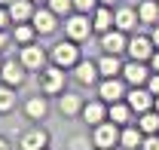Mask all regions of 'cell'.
I'll use <instances>...</instances> for the list:
<instances>
[{
	"mask_svg": "<svg viewBox=\"0 0 159 150\" xmlns=\"http://www.w3.org/2000/svg\"><path fill=\"white\" fill-rule=\"evenodd\" d=\"M9 25H12V19H9V9L0 3V31H9Z\"/></svg>",
	"mask_w": 159,
	"mask_h": 150,
	"instance_id": "obj_31",
	"label": "cell"
},
{
	"mask_svg": "<svg viewBox=\"0 0 159 150\" xmlns=\"http://www.w3.org/2000/svg\"><path fill=\"white\" fill-rule=\"evenodd\" d=\"M0 150H9V141L6 138H0Z\"/></svg>",
	"mask_w": 159,
	"mask_h": 150,
	"instance_id": "obj_37",
	"label": "cell"
},
{
	"mask_svg": "<svg viewBox=\"0 0 159 150\" xmlns=\"http://www.w3.org/2000/svg\"><path fill=\"white\" fill-rule=\"evenodd\" d=\"M34 3H37V6H43V3H49V0H34Z\"/></svg>",
	"mask_w": 159,
	"mask_h": 150,
	"instance_id": "obj_39",
	"label": "cell"
},
{
	"mask_svg": "<svg viewBox=\"0 0 159 150\" xmlns=\"http://www.w3.org/2000/svg\"><path fill=\"white\" fill-rule=\"evenodd\" d=\"M19 61L28 68V71H37V74H40V71L49 64V52H46L43 46H37V43H28V46H21Z\"/></svg>",
	"mask_w": 159,
	"mask_h": 150,
	"instance_id": "obj_5",
	"label": "cell"
},
{
	"mask_svg": "<svg viewBox=\"0 0 159 150\" xmlns=\"http://www.w3.org/2000/svg\"><path fill=\"white\" fill-rule=\"evenodd\" d=\"M0 80H3L6 86L19 89V86H25V80H28V68H25L21 61H3V68H0Z\"/></svg>",
	"mask_w": 159,
	"mask_h": 150,
	"instance_id": "obj_11",
	"label": "cell"
},
{
	"mask_svg": "<svg viewBox=\"0 0 159 150\" xmlns=\"http://www.w3.org/2000/svg\"><path fill=\"white\" fill-rule=\"evenodd\" d=\"M89 34H95L92 16H86V12H70V16L64 19V37L67 40L83 43V40H89Z\"/></svg>",
	"mask_w": 159,
	"mask_h": 150,
	"instance_id": "obj_2",
	"label": "cell"
},
{
	"mask_svg": "<svg viewBox=\"0 0 159 150\" xmlns=\"http://www.w3.org/2000/svg\"><path fill=\"white\" fill-rule=\"evenodd\" d=\"M70 150H89V141L86 138H70Z\"/></svg>",
	"mask_w": 159,
	"mask_h": 150,
	"instance_id": "obj_32",
	"label": "cell"
},
{
	"mask_svg": "<svg viewBox=\"0 0 159 150\" xmlns=\"http://www.w3.org/2000/svg\"><path fill=\"white\" fill-rule=\"evenodd\" d=\"M122 68H125V64H122V58H119V55H107V52H104V55L98 58L101 80H107V77H122Z\"/></svg>",
	"mask_w": 159,
	"mask_h": 150,
	"instance_id": "obj_20",
	"label": "cell"
},
{
	"mask_svg": "<svg viewBox=\"0 0 159 150\" xmlns=\"http://www.w3.org/2000/svg\"><path fill=\"white\" fill-rule=\"evenodd\" d=\"M98 6H101L98 0H74V12H86V16H92Z\"/></svg>",
	"mask_w": 159,
	"mask_h": 150,
	"instance_id": "obj_29",
	"label": "cell"
},
{
	"mask_svg": "<svg viewBox=\"0 0 159 150\" xmlns=\"http://www.w3.org/2000/svg\"><path fill=\"white\" fill-rule=\"evenodd\" d=\"M141 150H159V135H144Z\"/></svg>",
	"mask_w": 159,
	"mask_h": 150,
	"instance_id": "obj_30",
	"label": "cell"
},
{
	"mask_svg": "<svg viewBox=\"0 0 159 150\" xmlns=\"http://www.w3.org/2000/svg\"><path fill=\"white\" fill-rule=\"evenodd\" d=\"M156 52V46H153V40L150 34L144 37V34H135V37H129V49H125V55L132 58V61H150Z\"/></svg>",
	"mask_w": 159,
	"mask_h": 150,
	"instance_id": "obj_7",
	"label": "cell"
},
{
	"mask_svg": "<svg viewBox=\"0 0 159 150\" xmlns=\"http://www.w3.org/2000/svg\"><path fill=\"white\" fill-rule=\"evenodd\" d=\"M92 144H95L98 150H110L113 144H119V126H116V123H110V120L98 123L95 132H92Z\"/></svg>",
	"mask_w": 159,
	"mask_h": 150,
	"instance_id": "obj_6",
	"label": "cell"
},
{
	"mask_svg": "<svg viewBox=\"0 0 159 150\" xmlns=\"http://www.w3.org/2000/svg\"><path fill=\"white\" fill-rule=\"evenodd\" d=\"M138 129L144 135H159V110L156 107L147 113H138Z\"/></svg>",
	"mask_w": 159,
	"mask_h": 150,
	"instance_id": "obj_26",
	"label": "cell"
},
{
	"mask_svg": "<svg viewBox=\"0 0 159 150\" xmlns=\"http://www.w3.org/2000/svg\"><path fill=\"white\" fill-rule=\"evenodd\" d=\"M132 107H129V101H116V104H107V120L110 123H116V126H129L132 123Z\"/></svg>",
	"mask_w": 159,
	"mask_h": 150,
	"instance_id": "obj_21",
	"label": "cell"
},
{
	"mask_svg": "<svg viewBox=\"0 0 159 150\" xmlns=\"http://www.w3.org/2000/svg\"><path fill=\"white\" fill-rule=\"evenodd\" d=\"M83 120H86L89 126H98V123H104V120H107V104H104L101 98H95V101H86V104H83Z\"/></svg>",
	"mask_w": 159,
	"mask_h": 150,
	"instance_id": "obj_16",
	"label": "cell"
},
{
	"mask_svg": "<svg viewBox=\"0 0 159 150\" xmlns=\"http://www.w3.org/2000/svg\"><path fill=\"white\" fill-rule=\"evenodd\" d=\"M147 64H150V71H153V74H159V49L153 52V58H150Z\"/></svg>",
	"mask_w": 159,
	"mask_h": 150,
	"instance_id": "obj_34",
	"label": "cell"
},
{
	"mask_svg": "<svg viewBox=\"0 0 159 150\" xmlns=\"http://www.w3.org/2000/svg\"><path fill=\"white\" fill-rule=\"evenodd\" d=\"M0 3H3V6H9V3H12V0H0Z\"/></svg>",
	"mask_w": 159,
	"mask_h": 150,
	"instance_id": "obj_40",
	"label": "cell"
},
{
	"mask_svg": "<svg viewBox=\"0 0 159 150\" xmlns=\"http://www.w3.org/2000/svg\"><path fill=\"white\" fill-rule=\"evenodd\" d=\"M147 89L153 95H159V74H150V80H147Z\"/></svg>",
	"mask_w": 159,
	"mask_h": 150,
	"instance_id": "obj_33",
	"label": "cell"
},
{
	"mask_svg": "<svg viewBox=\"0 0 159 150\" xmlns=\"http://www.w3.org/2000/svg\"><path fill=\"white\" fill-rule=\"evenodd\" d=\"M9 46V31H0V52Z\"/></svg>",
	"mask_w": 159,
	"mask_h": 150,
	"instance_id": "obj_36",
	"label": "cell"
},
{
	"mask_svg": "<svg viewBox=\"0 0 159 150\" xmlns=\"http://www.w3.org/2000/svg\"><path fill=\"white\" fill-rule=\"evenodd\" d=\"M83 98L80 95H74V92H61L58 95V110L64 113V116H77V113H83Z\"/></svg>",
	"mask_w": 159,
	"mask_h": 150,
	"instance_id": "obj_22",
	"label": "cell"
},
{
	"mask_svg": "<svg viewBox=\"0 0 159 150\" xmlns=\"http://www.w3.org/2000/svg\"><path fill=\"white\" fill-rule=\"evenodd\" d=\"M125 86H129V83H125L122 77H107V80H101V83H98V98L104 101V104L125 101V95H129Z\"/></svg>",
	"mask_w": 159,
	"mask_h": 150,
	"instance_id": "obj_4",
	"label": "cell"
},
{
	"mask_svg": "<svg viewBox=\"0 0 159 150\" xmlns=\"http://www.w3.org/2000/svg\"><path fill=\"white\" fill-rule=\"evenodd\" d=\"M0 68H3V58H0Z\"/></svg>",
	"mask_w": 159,
	"mask_h": 150,
	"instance_id": "obj_42",
	"label": "cell"
},
{
	"mask_svg": "<svg viewBox=\"0 0 159 150\" xmlns=\"http://www.w3.org/2000/svg\"><path fill=\"white\" fill-rule=\"evenodd\" d=\"M40 92L43 95H61L64 92V68L46 64L40 71Z\"/></svg>",
	"mask_w": 159,
	"mask_h": 150,
	"instance_id": "obj_3",
	"label": "cell"
},
{
	"mask_svg": "<svg viewBox=\"0 0 159 150\" xmlns=\"http://www.w3.org/2000/svg\"><path fill=\"white\" fill-rule=\"evenodd\" d=\"M150 40H153V46L159 49V25H153V28H150Z\"/></svg>",
	"mask_w": 159,
	"mask_h": 150,
	"instance_id": "obj_35",
	"label": "cell"
},
{
	"mask_svg": "<svg viewBox=\"0 0 159 150\" xmlns=\"http://www.w3.org/2000/svg\"><path fill=\"white\" fill-rule=\"evenodd\" d=\"M141 25V19H138V9H132V6H116L113 9V28L116 31H135Z\"/></svg>",
	"mask_w": 159,
	"mask_h": 150,
	"instance_id": "obj_13",
	"label": "cell"
},
{
	"mask_svg": "<svg viewBox=\"0 0 159 150\" xmlns=\"http://www.w3.org/2000/svg\"><path fill=\"white\" fill-rule=\"evenodd\" d=\"M98 77H101V71H98V61H80L77 68H74V80H77L80 86H95L98 83Z\"/></svg>",
	"mask_w": 159,
	"mask_h": 150,
	"instance_id": "obj_14",
	"label": "cell"
},
{
	"mask_svg": "<svg viewBox=\"0 0 159 150\" xmlns=\"http://www.w3.org/2000/svg\"><path fill=\"white\" fill-rule=\"evenodd\" d=\"M46 6H49V9H52L58 19H67V16L74 12V0H49Z\"/></svg>",
	"mask_w": 159,
	"mask_h": 150,
	"instance_id": "obj_28",
	"label": "cell"
},
{
	"mask_svg": "<svg viewBox=\"0 0 159 150\" xmlns=\"http://www.w3.org/2000/svg\"><path fill=\"white\" fill-rule=\"evenodd\" d=\"M19 147L21 150H46V147H49V135H46L43 129H31V132L21 135Z\"/></svg>",
	"mask_w": 159,
	"mask_h": 150,
	"instance_id": "obj_17",
	"label": "cell"
},
{
	"mask_svg": "<svg viewBox=\"0 0 159 150\" xmlns=\"http://www.w3.org/2000/svg\"><path fill=\"white\" fill-rule=\"evenodd\" d=\"M37 28L31 25V21H19V25H12V40L19 43V46H28V43H37Z\"/></svg>",
	"mask_w": 159,
	"mask_h": 150,
	"instance_id": "obj_23",
	"label": "cell"
},
{
	"mask_svg": "<svg viewBox=\"0 0 159 150\" xmlns=\"http://www.w3.org/2000/svg\"><path fill=\"white\" fill-rule=\"evenodd\" d=\"M138 19L144 25H159V0H141L138 3Z\"/></svg>",
	"mask_w": 159,
	"mask_h": 150,
	"instance_id": "obj_24",
	"label": "cell"
},
{
	"mask_svg": "<svg viewBox=\"0 0 159 150\" xmlns=\"http://www.w3.org/2000/svg\"><path fill=\"white\" fill-rule=\"evenodd\" d=\"M119 144L125 150H138L141 144H144V132H141L138 126H125V129L119 132Z\"/></svg>",
	"mask_w": 159,
	"mask_h": 150,
	"instance_id": "obj_25",
	"label": "cell"
},
{
	"mask_svg": "<svg viewBox=\"0 0 159 150\" xmlns=\"http://www.w3.org/2000/svg\"><path fill=\"white\" fill-rule=\"evenodd\" d=\"M12 107H16V89L0 83V113H9Z\"/></svg>",
	"mask_w": 159,
	"mask_h": 150,
	"instance_id": "obj_27",
	"label": "cell"
},
{
	"mask_svg": "<svg viewBox=\"0 0 159 150\" xmlns=\"http://www.w3.org/2000/svg\"><path fill=\"white\" fill-rule=\"evenodd\" d=\"M25 113H28V120H46V113H49V101H46V95H31L28 101H25Z\"/></svg>",
	"mask_w": 159,
	"mask_h": 150,
	"instance_id": "obj_19",
	"label": "cell"
},
{
	"mask_svg": "<svg viewBox=\"0 0 159 150\" xmlns=\"http://www.w3.org/2000/svg\"><path fill=\"white\" fill-rule=\"evenodd\" d=\"M101 49L107 52V55H122L125 49H129V37H125V31H107V34H101Z\"/></svg>",
	"mask_w": 159,
	"mask_h": 150,
	"instance_id": "obj_12",
	"label": "cell"
},
{
	"mask_svg": "<svg viewBox=\"0 0 159 150\" xmlns=\"http://www.w3.org/2000/svg\"><path fill=\"white\" fill-rule=\"evenodd\" d=\"M153 107H156V110H159V95H156V104H153Z\"/></svg>",
	"mask_w": 159,
	"mask_h": 150,
	"instance_id": "obj_41",
	"label": "cell"
},
{
	"mask_svg": "<svg viewBox=\"0 0 159 150\" xmlns=\"http://www.w3.org/2000/svg\"><path fill=\"white\" fill-rule=\"evenodd\" d=\"M46 150H49V147H46Z\"/></svg>",
	"mask_w": 159,
	"mask_h": 150,
	"instance_id": "obj_43",
	"label": "cell"
},
{
	"mask_svg": "<svg viewBox=\"0 0 159 150\" xmlns=\"http://www.w3.org/2000/svg\"><path fill=\"white\" fill-rule=\"evenodd\" d=\"M31 25L37 28L40 37H49V34H55V31H58V16H55L49 6H37V9H34V19H31Z\"/></svg>",
	"mask_w": 159,
	"mask_h": 150,
	"instance_id": "obj_9",
	"label": "cell"
},
{
	"mask_svg": "<svg viewBox=\"0 0 159 150\" xmlns=\"http://www.w3.org/2000/svg\"><path fill=\"white\" fill-rule=\"evenodd\" d=\"M150 64L147 61H125V68H122V80L129 83V86H147V80H150Z\"/></svg>",
	"mask_w": 159,
	"mask_h": 150,
	"instance_id": "obj_10",
	"label": "cell"
},
{
	"mask_svg": "<svg viewBox=\"0 0 159 150\" xmlns=\"http://www.w3.org/2000/svg\"><path fill=\"white\" fill-rule=\"evenodd\" d=\"M125 101H129V107H132L135 113H147V110H153L156 95L150 92L147 86H132V89H129V95H125Z\"/></svg>",
	"mask_w": 159,
	"mask_h": 150,
	"instance_id": "obj_8",
	"label": "cell"
},
{
	"mask_svg": "<svg viewBox=\"0 0 159 150\" xmlns=\"http://www.w3.org/2000/svg\"><path fill=\"white\" fill-rule=\"evenodd\" d=\"M101 6H113V3H116V0H98Z\"/></svg>",
	"mask_w": 159,
	"mask_h": 150,
	"instance_id": "obj_38",
	"label": "cell"
},
{
	"mask_svg": "<svg viewBox=\"0 0 159 150\" xmlns=\"http://www.w3.org/2000/svg\"><path fill=\"white\" fill-rule=\"evenodd\" d=\"M92 28H95V34L113 31V6H98L92 12Z\"/></svg>",
	"mask_w": 159,
	"mask_h": 150,
	"instance_id": "obj_18",
	"label": "cell"
},
{
	"mask_svg": "<svg viewBox=\"0 0 159 150\" xmlns=\"http://www.w3.org/2000/svg\"><path fill=\"white\" fill-rule=\"evenodd\" d=\"M6 9H9V19H12V25H19V21H31V19H34V9H37V3H34V0H12Z\"/></svg>",
	"mask_w": 159,
	"mask_h": 150,
	"instance_id": "obj_15",
	"label": "cell"
},
{
	"mask_svg": "<svg viewBox=\"0 0 159 150\" xmlns=\"http://www.w3.org/2000/svg\"><path fill=\"white\" fill-rule=\"evenodd\" d=\"M49 61L52 64H58V68H64V71H74L80 61H83V52H80V43H74V40H58L52 49H49Z\"/></svg>",
	"mask_w": 159,
	"mask_h": 150,
	"instance_id": "obj_1",
	"label": "cell"
}]
</instances>
